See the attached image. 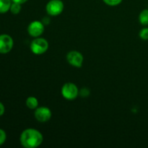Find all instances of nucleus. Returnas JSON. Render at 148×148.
Wrapping results in <instances>:
<instances>
[{
    "mask_svg": "<svg viewBox=\"0 0 148 148\" xmlns=\"http://www.w3.org/2000/svg\"><path fill=\"white\" fill-rule=\"evenodd\" d=\"M52 113L50 108L46 106L38 107L35 109L34 116L39 122H46L51 118Z\"/></svg>",
    "mask_w": 148,
    "mask_h": 148,
    "instance_id": "6e6552de",
    "label": "nucleus"
},
{
    "mask_svg": "<svg viewBox=\"0 0 148 148\" xmlns=\"http://www.w3.org/2000/svg\"><path fill=\"white\" fill-rule=\"evenodd\" d=\"M64 8V4L62 0H50L46 6L47 14L53 17L62 14Z\"/></svg>",
    "mask_w": 148,
    "mask_h": 148,
    "instance_id": "20e7f679",
    "label": "nucleus"
},
{
    "mask_svg": "<svg viewBox=\"0 0 148 148\" xmlns=\"http://www.w3.org/2000/svg\"><path fill=\"white\" fill-rule=\"evenodd\" d=\"M12 0H0V13L4 14L10 11Z\"/></svg>",
    "mask_w": 148,
    "mask_h": 148,
    "instance_id": "9d476101",
    "label": "nucleus"
},
{
    "mask_svg": "<svg viewBox=\"0 0 148 148\" xmlns=\"http://www.w3.org/2000/svg\"><path fill=\"white\" fill-rule=\"evenodd\" d=\"M79 94L83 98H85V97H88V95H90V90L86 88H82L79 91Z\"/></svg>",
    "mask_w": 148,
    "mask_h": 148,
    "instance_id": "dca6fc26",
    "label": "nucleus"
},
{
    "mask_svg": "<svg viewBox=\"0 0 148 148\" xmlns=\"http://www.w3.org/2000/svg\"><path fill=\"white\" fill-rule=\"evenodd\" d=\"M28 0H12V2H15V3H18V4H23L24 3H25L26 1H27Z\"/></svg>",
    "mask_w": 148,
    "mask_h": 148,
    "instance_id": "a211bd4d",
    "label": "nucleus"
},
{
    "mask_svg": "<svg viewBox=\"0 0 148 148\" xmlns=\"http://www.w3.org/2000/svg\"><path fill=\"white\" fill-rule=\"evenodd\" d=\"M21 4H18V3L12 2V3L10 11L13 14H17L20 12V11H21Z\"/></svg>",
    "mask_w": 148,
    "mask_h": 148,
    "instance_id": "f8f14e48",
    "label": "nucleus"
},
{
    "mask_svg": "<svg viewBox=\"0 0 148 148\" xmlns=\"http://www.w3.org/2000/svg\"><path fill=\"white\" fill-rule=\"evenodd\" d=\"M139 21L143 25H148V9H145L140 13Z\"/></svg>",
    "mask_w": 148,
    "mask_h": 148,
    "instance_id": "9b49d317",
    "label": "nucleus"
},
{
    "mask_svg": "<svg viewBox=\"0 0 148 148\" xmlns=\"http://www.w3.org/2000/svg\"><path fill=\"white\" fill-rule=\"evenodd\" d=\"M30 48L34 54H43L46 53L49 49V42L43 38H35L30 43Z\"/></svg>",
    "mask_w": 148,
    "mask_h": 148,
    "instance_id": "f03ea898",
    "label": "nucleus"
},
{
    "mask_svg": "<svg viewBox=\"0 0 148 148\" xmlns=\"http://www.w3.org/2000/svg\"><path fill=\"white\" fill-rule=\"evenodd\" d=\"M43 137L40 131L33 128H28L23 131L20 134V141L25 148H36L42 144Z\"/></svg>",
    "mask_w": 148,
    "mask_h": 148,
    "instance_id": "f257e3e1",
    "label": "nucleus"
},
{
    "mask_svg": "<svg viewBox=\"0 0 148 148\" xmlns=\"http://www.w3.org/2000/svg\"><path fill=\"white\" fill-rule=\"evenodd\" d=\"M79 89L75 84L72 82H66L62 88V95L65 99L72 101L77 98L79 95Z\"/></svg>",
    "mask_w": 148,
    "mask_h": 148,
    "instance_id": "7ed1b4c3",
    "label": "nucleus"
},
{
    "mask_svg": "<svg viewBox=\"0 0 148 148\" xmlns=\"http://www.w3.org/2000/svg\"><path fill=\"white\" fill-rule=\"evenodd\" d=\"M66 61L72 66L77 68L82 67L84 57L80 52L77 51H71L66 54Z\"/></svg>",
    "mask_w": 148,
    "mask_h": 148,
    "instance_id": "423d86ee",
    "label": "nucleus"
},
{
    "mask_svg": "<svg viewBox=\"0 0 148 148\" xmlns=\"http://www.w3.org/2000/svg\"><path fill=\"white\" fill-rule=\"evenodd\" d=\"M106 4L111 7H115L122 2L123 0H103Z\"/></svg>",
    "mask_w": 148,
    "mask_h": 148,
    "instance_id": "4468645a",
    "label": "nucleus"
},
{
    "mask_svg": "<svg viewBox=\"0 0 148 148\" xmlns=\"http://www.w3.org/2000/svg\"><path fill=\"white\" fill-rule=\"evenodd\" d=\"M7 140V134L2 129H0V146L2 145Z\"/></svg>",
    "mask_w": 148,
    "mask_h": 148,
    "instance_id": "2eb2a0df",
    "label": "nucleus"
},
{
    "mask_svg": "<svg viewBox=\"0 0 148 148\" xmlns=\"http://www.w3.org/2000/svg\"><path fill=\"white\" fill-rule=\"evenodd\" d=\"M4 111H5V108H4V104L0 102V116H1L4 114Z\"/></svg>",
    "mask_w": 148,
    "mask_h": 148,
    "instance_id": "f3484780",
    "label": "nucleus"
},
{
    "mask_svg": "<svg viewBox=\"0 0 148 148\" xmlns=\"http://www.w3.org/2000/svg\"><path fill=\"white\" fill-rule=\"evenodd\" d=\"M44 30V24L38 20H34L31 22L27 26V33L33 38L40 37L43 33Z\"/></svg>",
    "mask_w": 148,
    "mask_h": 148,
    "instance_id": "39448f33",
    "label": "nucleus"
},
{
    "mask_svg": "<svg viewBox=\"0 0 148 148\" xmlns=\"http://www.w3.org/2000/svg\"><path fill=\"white\" fill-rule=\"evenodd\" d=\"M140 38L144 40H148V27H144L142 29L139 33Z\"/></svg>",
    "mask_w": 148,
    "mask_h": 148,
    "instance_id": "ddd939ff",
    "label": "nucleus"
},
{
    "mask_svg": "<svg viewBox=\"0 0 148 148\" xmlns=\"http://www.w3.org/2000/svg\"><path fill=\"white\" fill-rule=\"evenodd\" d=\"M14 46L12 38L7 34L0 35V53H7L11 51Z\"/></svg>",
    "mask_w": 148,
    "mask_h": 148,
    "instance_id": "0eeeda50",
    "label": "nucleus"
},
{
    "mask_svg": "<svg viewBox=\"0 0 148 148\" xmlns=\"http://www.w3.org/2000/svg\"><path fill=\"white\" fill-rule=\"evenodd\" d=\"M26 106L29 109L35 110L38 107V101L34 96H30L26 99Z\"/></svg>",
    "mask_w": 148,
    "mask_h": 148,
    "instance_id": "1a4fd4ad",
    "label": "nucleus"
}]
</instances>
